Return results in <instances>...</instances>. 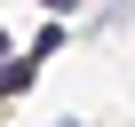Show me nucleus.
<instances>
[{
	"label": "nucleus",
	"instance_id": "f257e3e1",
	"mask_svg": "<svg viewBox=\"0 0 135 127\" xmlns=\"http://www.w3.org/2000/svg\"><path fill=\"white\" fill-rule=\"evenodd\" d=\"M32 64H40V56H16L8 72H0V87H8V95H16V87H32Z\"/></svg>",
	"mask_w": 135,
	"mask_h": 127
},
{
	"label": "nucleus",
	"instance_id": "f03ea898",
	"mask_svg": "<svg viewBox=\"0 0 135 127\" xmlns=\"http://www.w3.org/2000/svg\"><path fill=\"white\" fill-rule=\"evenodd\" d=\"M72 8H80V0H48V16H72Z\"/></svg>",
	"mask_w": 135,
	"mask_h": 127
}]
</instances>
